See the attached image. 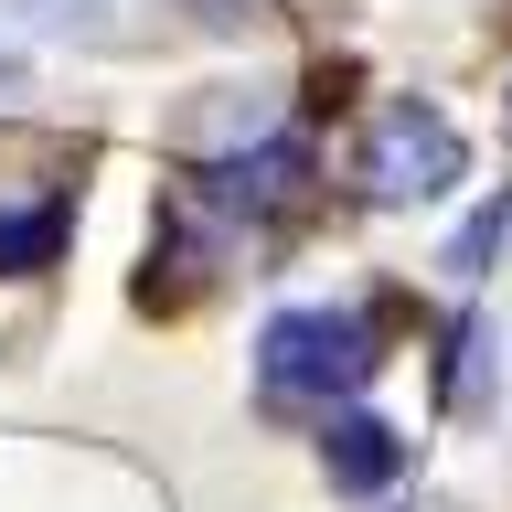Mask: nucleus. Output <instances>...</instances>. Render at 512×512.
<instances>
[{
  "instance_id": "1",
  "label": "nucleus",
  "mask_w": 512,
  "mask_h": 512,
  "mask_svg": "<svg viewBox=\"0 0 512 512\" xmlns=\"http://www.w3.org/2000/svg\"><path fill=\"white\" fill-rule=\"evenodd\" d=\"M363 374H374V331L352 310H288V320H267V342H256L267 406H331V395H352Z\"/></svg>"
},
{
  "instance_id": "2",
  "label": "nucleus",
  "mask_w": 512,
  "mask_h": 512,
  "mask_svg": "<svg viewBox=\"0 0 512 512\" xmlns=\"http://www.w3.org/2000/svg\"><path fill=\"white\" fill-rule=\"evenodd\" d=\"M459 171H470V139H459L427 96L374 107V128H363V192H374V203H438Z\"/></svg>"
},
{
  "instance_id": "3",
  "label": "nucleus",
  "mask_w": 512,
  "mask_h": 512,
  "mask_svg": "<svg viewBox=\"0 0 512 512\" xmlns=\"http://www.w3.org/2000/svg\"><path fill=\"white\" fill-rule=\"evenodd\" d=\"M320 459H331V480H342V491H384V480L406 470V438H395L384 416H331Z\"/></svg>"
},
{
  "instance_id": "4",
  "label": "nucleus",
  "mask_w": 512,
  "mask_h": 512,
  "mask_svg": "<svg viewBox=\"0 0 512 512\" xmlns=\"http://www.w3.org/2000/svg\"><path fill=\"white\" fill-rule=\"evenodd\" d=\"M54 246H64V214H54V203H0V278L54 267Z\"/></svg>"
},
{
  "instance_id": "5",
  "label": "nucleus",
  "mask_w": 512,
  "mask_h": 512,
  "mask_svg": "<svg viewBox=\"0 0 512 512\" xmlns=\"http://www.w3.org/2000/svg\"><path fill=\"white\" fill-rule=\"evenodd\" d=\"M22 11L43 32H96V43H107V0H22Z\"/></svg>"
},
{
  "instance_id": "6",
  "label": "nucleus",
  "mask_w": 512,
  "mask_h": 512,
  "mask_svg": "<svg viewBox=\"0 0 512 512\" xmlns=\"http://www.w3.org/2000/svg\"><path fill=\"white\" fill-rule=\"evenodd\" d=\"M0 96H22V54L11 43H0Z\"/></svg>"
}]
</instances>
